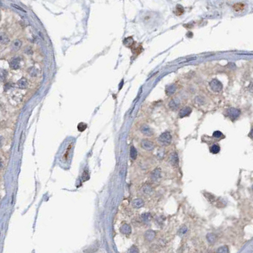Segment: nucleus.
Segmentation results:
<instances>
[{
  "mask_svg": "<svg viewBox=\"0 0 253 253\" xmlns=\"http://www.w3.org/2000/svg\"><path fill=\"white\" fill-rule=\"evenodd\" d=\"M12 6H13L14 8H17V9L19 10L22 11V12H26V11H25V10H24L23 9V8H21V7L18 6V5H14V4H12Z\"/></svg>",
  "mask_w": 253,
  "mask_h": 253,
  "instance_id": "nucleus-31",
  "label": "nucleus"
},
{
  "mask_svg": "<svg viewBox=\"0 0 253 253\" xmlns=\"http://www.w3.org/2000/svg\"><path fill=\"white\" fill-rule=\"evenodd\" d=\"M124 43H125V44L126 45V46H130V45L132 44V43H133L132 38H126L125 40L124 41Z\"/></svg>",
  "mask_w": 253,
  "mask_h": 253,
  "instance_id": "nucleus-27",
  "label": "nucleus"
},
{
  "mask_svg": "<svg viewBox=\"0 0 253 253\" xmlns=\"http://www.w3.org/2000/svg\"><path fill=\"white\" fill-rule=\"evenodd\" d=\"M176 89H177V87H176L175 85H171L167 88V90H166V92H167V95H172L176 91Z\"/></svg>",
  "mask_w": 253,
  "mask_h": 253,
  "instance_id": "nucleus-16",
  "label": "nucleus"
},
{
  "mask_svg": "<svg viewBox=\"0 0 253 253\" xmlns=\"http://www.w3.org/2000/svg\"><path fill=\"white\" fill-rule=\"evenodd\" d=\"M142 147L144 149V150L147 151H152L154 148V145L150 140H147V139H144L143 140L141 143Z\"/></svg>",
  "mask_w": 253,
  "mask_h": 253,
  "instance_id": "nucleus-4",
  "label": "nucleus"
},
{
  "mask_svg": "<svg viewBox=\"0 0 253 253\" xmlns=\"http://www.w3.org/2000/svg\"><path fill=\"white\" fill-rule=\"evenodd\" d=\"M210 151L212 154H218L220 151V147L218 144H213L210 147Z\"/></svg>",
  "mask_w": 253,
  "mask_h": 253,
  "instance_id": "nucleus-15",
  "label": "nucleus"
},
{
  "mask_svg": "<svg viewBox=\"0 0 253 253\" xmlns=\"http://www.w3.org/2000/svg\"><path fill=\"white\" fill-rule=\"evenodd\" d=\"M130 156L132 159H136L137 156V151L133 146L130 149Z\"/></svg>",
  "mask_w": 253,
  "mask_h": 253,
  "instance_id": "nucleus-24",
  "label": "nucleus"
},
{
  "mask_svg": "<svg viewBox=\"0 0 253 253\" xmlns=\"http://www.w3.org/2000/svg\"><path fill=\"white\" fill-rule=\"evenodd\" d=\"M206 239L210 244H213L217 241V237L215 234H213V233H209L206 235Z\"/></svg>",
  "mask_w": 253,
  "mask_h": 253,
  "instance_id": "nucleus-13",
  "label": "nucleus"
},
{
  "mask_svg": "<svg viewBox=\"0 0 253 253\" xmlns=\"http://www.w3.org/2000/svg\"><path fill=\"white\" fill-rule=\"evenodd\" d=\"M87 128V125L84 123H80L78 125V129L79 131L82 132L85 130Z\"/></svg>",
  "mask_w": 253,
  "mask_h": 253,
  "instance_id": "nucleus-28",
  "label": "nucleus"
},
{
  "mask_svg": "<svg viewBox=\"0 0 253 253\" xmlns=\"http://www.w3.org/2000/svg\"><path fill=\"white\" fill-rule=\"evenodd\" d=\"M175 12V14L177 16H180V15H182L184 13V8H183L182 5H177V6H176Z\"/></svg>",
  "mask_w": 253,
  "mask_h": 253,
  "instance_id": "nucleus-19",
  "label": "nucleus"
},
{
  "mask_svg": "<svg viewBox=\"0 0 253 253\" xmlns=\"http://www.w3.org/2000/svg\"><path fill=\"white\" fill-rule=\"evenodd\" d=\"M152 191H153V189H152L150 185H149L144 187V192L146 193V194H151Z\"/></svg>",
  "mask_w": 253,
  "mask_h": 253,
  "instance_id": "nucleus-29",
  "label": "nucleus"
},
{
  "mask_svg": "<svg viewBox=\"0 0 253 253\" xmlns=\"http://www.w3.org/2000/svg\"><path fill=\"white\" fill-rule=\"evenodd\" d=\"M213 137L216 139H221V138H224V135H223V133L220 131L217 130V131L213 132Z\"/></svg>",
  "mask_w": 253,
  "mask_h": 253,
  "instance_id": "nucleus-22",
  "label": "nucleus"
},
{
  "mask_svg": "<svg viewBox=\"0 0 253 253\" xmlns=\"http://www.w3.org/2000/svg\"><path fill=\"white\" fill-rule=\"evenodd\" d=\"M210 86L213 91L217 92L221 91L223 88V86L221 84V83L218 80H217V79H213L210 82Z\"/></svg>",
  "mask_w": 253,
  "mask_h": 253,
  "instance_id": "nucleus-2",
  "label": "nucleus"
},
{
  "mask_svg": "<svg viewBox=\"0 0 253 253\" xmlns=\"http://www.w3.org/2000/svg\"><path fill=\"white\" fill-rule=\"evenodd\" d=\"M240 114H241V111H240L239 109L234 108L228 109L227 111V116L232 120H235V119H237L239 116Z\"/></svg>",
  "mask_w": 253,
  "mask_h": 253,
  "instance_id": "nucleus-3",
  "label": "nucleus"
},
{
  "mask_svg": "<svg viewBox=\"0 0 253 253\" xmlns=\"http://www.w3.org/2000/svg\"><path fill=\"white\" fill-rule=\"evenodd\" d=\"M249 90L251 92H253V84H251L250 86H249Z\"/></svg>",
  "mask_w": 253,
  "mask_h": 253,
  "instance_id": "nucleus-32",
  "label": "nucleus"
},
{
  "mask_svg": "<svg viewBox=\"0 0 253 253\" xmlns=\"http://www.w3.org/2000/svg\"><path fill=\"white\" fill-rule=\"evenodd\" d=\"M0 40H1V43L2 44H7L10 42L9 38L6 34H4L3 33H2L1 34Z\"/></svg>",
  "mask_w": 253,
  "mask_h": 253,
  "instance_id": "nucleus-18",
  "label": "nucleus"
},
{
  "mask_svg": "<svg viewBox=\"0 0 253 253\" xmlns=\"http://www.w3.org/2000/svg\"><path fill=\"white\" fill-rule=\"evenodd\" d=\"M142 133H144V135L147 136H151L153 134V131L147 125H144L141 126L140 129Z\"/></svg>",
  "mask_w": 253,
  "mask_h": 253,
  "instance_id": "nucleus-8",
  "label": "nucleus"
},
{
  "mask_svg": "<svg viewBox=\"0 0 253 253\" xmlns=\"http://www.w3.org/2000/svg\"><path fill=\"white\" fill-rule=\"evenodd\" d=\"M217 252L219 253H228L229 252V250H228V247L226 246V245H224V246L219 247L217 250Z\"/></svg>",
  "mask_w": 253,
  "mask_h": 253,
  "instance_id": "nucleus-21",
  "label": "nucleus"
},
{
  "mask_svg": "<svg viewBox=\"0 0 253 253\" xmlns=\"http://www.w3.org/2000/svg\"><path fill=\"white\" fill-rule=\"evenodd\" d=\"M172 135L169 132H165L161 133L158 138V142L163 146H167L171 144Z\"/></svg>",
  "mask_w": 253,
  "mask_h": 253,
  "instance_id": "nucleus-1",
  "label": "nucleus"
},
{
  "mask_svg": "<svg viewBox=\"0 0 253 253\" xmlns=\"http://www.w3.org/2000/svg\"><path fill=\"white\" fill-rule=\"evenodd\" d=\"M20 59L19 58L15 57L12 58L10 62V66L13 70H17L20 67Z\"/></svg>",
  "mask_w": 253,
  "mask_h": 253,
  "instance_id": "nucleus-5",
  "label": "nucleus"
},
{
  "mask_svg": "<svg viewBox=\"0 0 253 253\" xmlns=\"http://www.w3.org/2000/svg\"><path fill=\"white\" fill-rule=\"evenodd\" d=\"M151 178L153 181H158L161 178V170L160 168H156L151 175Z\"/></svg>",
  "mask_w": 253,
  "mask_h": 253,
  "instance_id": "nucleus-6",
  "label": "nucleus"
},
{
  "mask_svg": "<svg viewBox=\"0 0 253 253\" xmlns=\"http://www.w3.org/2000/svg\"><path fill=\"white\" fill-rule=\"evenodd\" d=\"M17 85L18 87L20 88V89H26V88L27 87L28 85H29V83H28V81L26 79H25V78H22V79H20V80L18 81Z\"/></svg>",
  "mask_w": 253,
  "mask_h": 253,
  "instance_id": "nucleus-12",
  "label": "nucleus"
},
{
  "mask_svg": "<svg viewBox=\"0 0 253 253\" xmlns=\"http://www.w3.org/2000/svg\"><path fill=\"white\" fill-rule=\"evenodd\" d=\"M21 46H22V42L18 40V39H17L13 42V49L14 50H18L20 48Z\"/></svg>",
  "mask_w": 253,
  "mask_h": 253,
  "instance_id": "nucleus-20",
  "label": "nucleus"
},
{
  "mask_svg": "<svg viewBox=\"0 0 253 253\" xmlns=\"http://www.w3.org/2000/svg\"><path fill=\"white\" fill-rule=\"evenodd\" d=\"M244 8H245V4H244L243 3H237L233 5V8H234V11L237 12H241L244 9Z\"/></svg>",
  "mask_w": 253,
  "mask_h": 253,
  "instance_id": "nucleus-14",
  "label": "nucleus"
},
{
  "mask_svg": "<svg viewBox=\"0 0 253 253\" xmlns=\"http://www.w3.org/2000/svg\"><path fill=\"white\" fill-rule=\"evenodd\" d=\"M192 111V109L189 107H184V108L180 109V112H179V116L180 118H184L185 116H189L190 114Z\"/></svg>",
  "mask_w": 253,
  "mask_h": 253,
  "instance_id": "nucleus-9",
  "label": "nucleus"
},
{
  "mask_svg": "<svg viewBox=\"0 0 253 253\" xmlns=\"http://www.w3.org/2000/svg\"><path fill=\"white\" fill-rule=\"evenodd\" d=\"M145 238L147 241H152L156 237V232L153 230H148L146 232L144 235Z\"/></svg>",
  "mask_w": 253,
  "mask_h": 253,
  "instance_id": "nucleus-11",
  "label": "nucleus"
},
{
  "mask_svg": "<svg viewBox=\"0 0 253 253\" xmlns=\"http://www.w3.org/2000/svg\"><path fill=\"white\" fill-rule=\"evenodd\" d=\"M204 196L205 197H206V199H208V201L211 203H213V201H214V199H215V197L214 196H213L212 194H210V193H205L204 194Z\"/></svg>",
  "mask_w": 253,
  "mask_h": 253,
  "instance_id": "nucleus-23",
  "label": "nucleus"
},
{
  "mask_svg": "<svg viewBox=\"0 0 253 253\" xmlns=\"http://www.w3.org/2000/svg\"><path fill=\"white\" fill-rule=\"evenodd\" d=\"M29 71H30L29 72L30 75H31L32 77L36 76L37 74H38V70H37L36 69H34V68H32V69H30Z\"/></svg>",
  "mask_w": 253,
  "mask_h": 253,
  "instance_id": "nucleus-30",
  "label": "nucleus"
},
{
  "mask_svg": "<svg viewBox=\"0 0 253 253\" xmlns=\"http://www.w3.org/2000/svg\"><path fill=\"white\" fill-rule=\"evenodd\" d=\"M252 190H253V185H252Z\"/></svg>",
  "mask_w": 253,
  "mask_h": 253,
  "instance_id": "nucleus-34",
  "label": "nucleus"
},
{
  "mask_svg": "<svg viewBox=\"0 0 253 253\" xmlns=\"http://www.w3.org/2000/svg\"><path fill=\"white\" fill-rule=\"evenodd\" d=\"M249 136L250 137V138L253 140V129H252V130H251V131L250 132L249 134Z\"/></svg>",
  "mask_w": 253,
  "mask_h": 253,
  "instance_id": "nucleus-33",
  "label": "nucleus"
},
{
  "mask_svg": "<svg viewBox=\"0 0 253 253\" xmlns=\"http://www.w3.org/2000/svg\"><path fill=\"white\" fill-rule=\"evenodd\" d=\"M178 157L176 153H172L170 156V162L173 166L177 167L178 165Z\"/></svg>",
  "mask_w": 253,
  "mask_h": 253,
  "instance_id": "nucleus-7",
  "label": "nucleus"
},
{
  "mask_svg": "<svg viewBox=\"0 0 253 253\" xmlns=\"http://www.w3.org/2000/svg\"><path fill=\"white\" fill-rule=\"evenodd\" d=\"M179 106H180V101L178 99H176V98L172 99L169 103V106L173 110H176L178 109Z\"/></svg>",
  "mask_w": 253,
  "mask_h": 253,
  "instance_id": "nucleus-10",
  "label": "nucleus"
},
{
  "mask_svg": "<svg viewBox=\"0 0 253 253\" xmlns=\"http://www.w3.org/2000/svg\"><path fill=\"white\" fill-rule=\"evenodd\" d=\"M133 206H134L136 208H139V207H141L144 205V201L143 200L140 199H136L133 201Z\"/></svg>",
  "mask_w": 253,
  "mask_h": 253,
  "instance_id": "nucleus-17",
  "label": "nucleus"
},
{
  "mask_svg": "<svg viewBox=\"0 0 253 253\" xmlns=\"http://www.w3.org/2000/svg\"><path fill=\"white\" fill-rule=\"evenodd\" d=\"M187 227H185V226H183L182 227H181V228L179 229L178 232V234L179 235L182 236V235H184V234H185L186 232H187Z\"/></svg>",
  "mask_w": 253,
  "mask_h": 253,
  "instance_id": "nucleus-25",
  "label": "nucleus"
},
{
  "mask_svg": "<svg viewBox=\"0 0 253 253\" xmlns=\"http://www.w3.org/2000/svg\"><path fill=\"white\" fill-rule=\"evenodd\" d=\"M143 219L146 222H149L151 220V216L150 213H146L144 215H143Z\"/></svg>",
  "mask_w": 253,
  "mask_h": 253,
  "instance_id": "nucleus-26",
  "label": "nucleus"
}]
</instances>
